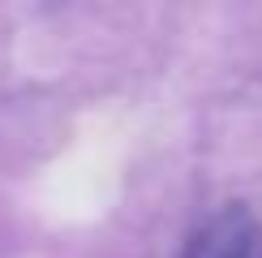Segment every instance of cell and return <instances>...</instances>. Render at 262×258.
<instances>
[{
	"instance_id": "1",
	"label": "cell",
	"mask_w": 262,
	"mask_h": 258,
	"mask_svg": "<svg viewBox=\"0 0 262 258\" xmlns=\"http://www.w3.org/2000/svg\"><path fill=\"white\" fill-rule=\"evenodd\" d=\"M258 254V224L245 207H228L189 236L181 258H254Z\"/></svg>"
}]
</instances>
